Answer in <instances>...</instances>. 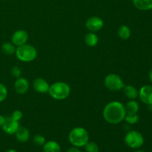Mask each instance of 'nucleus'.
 Instances as JSON below:
<instances>
[{"label":"nucleus","instance_id":"obj_1","mask_svg":"<svg viewBox=\"0 0 152 152\" xmlns=\"http://www.w3.org/2000/svg\"><path fill=\"white\" fill-rule=\"evenodd\" d=\"M126 115L125 105L118 101H112L107 104L102 111L103 118L110 124H119L125 120Z\"/></svg>","mask_w":152,"mask_h":152},{"label":"nucleus","instance_id":"obj_2","mask_svg":"<svg viewBox=\"0 0 152 152\" xmlns=\"http://www.w3.org/2000/svg\"><path fill=\"white\" fill-rule=\"evenodd\" d=\"M68 140L73 146L84 147L89 141L88 132L83 127H76L70 132Z\"/></svg>","mask_w":152,"mask_h":152},{"label":"nucleus","instance_id":"obj_3","mask_svg":"<svg viewBox=\"0 0 152 152\" xmlns=\"http://www.w3.org/2000/svg\"><path fill=\"white\" fill-rule=\"evenodd\" d=\"M48 94L53 99L63 100L67 99L71 94L70 86L64 82H56L50 86Z\"/></svg>","mask_w":152,"mask_h":152},{"label":"nucleus","instance_id":"obj_4","mask_svg":"<svg viewBox=\"0 0 152 152\" xmlns=\"http://www.w3.org/2000/svg\"><path fill=\"white\" fill-rule=\"evenodd\" d=\"M15 54L19 60L24 62H30L37 58V50L31 45L25 44L16 48Z\"/></svg>","mask_w":152,"mask_h":152},{"label":"nucleus","instance_id":"obj_5","mask_svg":"<svg viewBox=\"0 0 152 152\" xmlns=\"http://www.w3.org/2000/svg\"><path fill=\"white\" fill-rule=\"evenodd\" d=\"M124 141L129 148L137 149L144 144V137L142 134L137 131H130L125 136Z\"/></svg>","mask_w":152,"mask_h":152},{"label":"nucleus","instance_id":"obj_6","mask_svg":"<svg viewBox=\"0 0 152 152\" xmlns=\"http://www.w3.org/2000/svg\"><path fill=\"white\" fill-rule=\"evenodd\" d=\"M105 86L108 90L112 91H118L122 90L125 86L123 79L116 74H109L105 77Z\"/></svg>","mask_w":152,"mask_h":152},{"label":"nucleus","instance_id":"obj_7","mask_svg":"<svg viewBox=\"0 0 152 152\" xmlns=\"http://www.w3.org/2000/svg\"><path fill=\"white\" fill-rule=\"evenodd\" d=\"M104 22L100 17L91 16L86 22V28L91 32H96L103 28Z\"/></svg>","mask_w":152,"mask_h":152},{"label":"nucleus","instance_id":"obj_8","mask_svg":"<svg viewBox=\"0 0 152 152\" xmlns=\"http://www.w3.org/2000/svg\"><path fill=\"white\" fill-rule=\"evenodd\" d=\"M138 96L145 105H152V86L145 85L142 86L139 91Z\"/></svg>","mask_w":152,"mask_h":152},{"label":"nucleus","instance_id":"obj_9","mask_svg":"<svg viewBox=\"0 0 152 152\" xmlns=\"http://www.w3.org/2000/svg\"><path fill=\"white\" fill-rule=\"evenodd\" d=\"M12 43L15 46H21L22 45L26 44L27 41L28 40V34L27 31L24 30H18L16 32L13 33L11 37Z\"/></svg>","mask_w":152,"mask_h":152},{"label":"nucleus","instance_id":"obj_10","mask_svg":"<svg viewBox=\"0 0 152 152\" xmlns=\"http://www.w3.org/2000/svg\"><path fill=\"white\" fill-rule=\"evenodd\" d=\"M19 121L13 120L11 117H6L5 123L2 126L3 132L7 134H15L16 132L19 127Z\"/></svg>","mask_w":152,"mask_h":152},{"label":"nucleus","instance_id":"obj_11","mask_svg":"<svg viewBox=\"0 0 152 152\" xmlns=\"http://www.w3.org/2000/svg\"><path fill=\"white\" fill-rule=\"evenodd\" d=\"M14 89L19 94H25L29 89V83L24 77H19L14 83Z\"/></svg>","mask_w":152,"mask_h":152},{"label":"nucleus","instance_id":"obj_12","mask_svg":"<svg viewBox=\"0 0 152 152\" xmlns=\"http://www.w3.org/2000/svg\"><path fill=\"white\" fill-rule=\"evenodd\" d=\"M33 87L37 92L40 94H45L48 92L49 84L45 80L42 78H37L34 80L33 83Z\"/></svg>","mask_w":152,"mask_h":152},{"label":"nucleus","instance_id":"obj_13","mask_svg":"<svg viewBox=\"0 0 152 152\" xmlns=\"http://www.w3.org/2000/svg\"><path fill=\"white\" fill-rule=\"evenodd\" d=\"M15 135H16V140L20 142H27L30 138L29 131L24 126H19L15 133Z\"/></svg>","mask_w":152,"mask_h":152},{"label":"nucleus","instance_id":"obj_14","mask_svg":"<svg viewBox=\"0 0 152 152\" xmlns=\"http://www.w3.org/2000/svg\"><path fill=\"white\" fill-rule=\"evenodd\" d=\"M134 5L137 9L142 11L152 10V0H132Z\"/></svg>","mask_w":152,"mask_h":152},{"label":"nucleus","instance_id":"obj_15","mask_svg":"<svg viewBox=\"0 0 152 152\" xmlns=\"http://www.w3.org/2000/svg\"><path fill=\"white\" fill-rule=\"evenodd\" d=\"M42 146L43 152H61L60 145L54 140L45 142Z\"/></svg>","mask_w":152,"mask_h":152},{"label":"nucleus","instance_id":"obj_16","mask_svg":"<svg viewBox=\"0 0 152 152\" xmlns=\"http://www.w3.org/2000/svg\"><path fill=\"white\" fill-rule=\"evenodd\" d=\"M123 89L124 94L129 99H135L138 97L139 91L134 86H132V85H127V86H125Z\"/></svg>","mask_w":152,"mask_h":152},{"label":"nucleus","instance_id":"obj_17","mask_svg":"<svg viewBox=\"0 0 152 152\" xmlns=\"http://www.w3.org/2000/svg\"><path fill=\"white\" fill-rule=\"evenodd\" d=\"M85 42L89 47H94L99 42V37L94 32H90L85 37Z\"/></svg>","mask_w":152,"mask_h":152},{"label":"nucleus","instance_id":"obj_18","mask_svg":"<svg viewBox=\"0 0 152 152\" xmlns=\"http://www.w3.org/2000/svg\"><path fill=\"white\" fill-rule=\"evenodd\" d=\"M126 114H137L140 109L139 103L135 99H131L125 105Z\"/></svg>","mask_w":152,"mask_h":152},{"label":"nucleus","instance_id":"obj_19","mask_svg":"<svg viewBox=\"0 0 152 152\" xmlns=\"http://www.w3.org/2000/svg\"><path fill=\"white\" fill-rule=\"evenodd\" d=\"M131 34L132 32H131V29L129 28V27L125 25H121L117 31L119 37L123 40H127L128 39L130 38Z\"/></svg>","mask_w":152,"mask_h":152},{"label":"nucleus","instance_id":"obj_20","mask_svg":"<svg viewBox=\"0 0 152 152\" xmlns=\"http://www.w3.org/2000/svg\"><path fill=\"white\" fill-rule=\"evenodd\" d=\"M16 48L12 42H4L1 45V51L7 55H13L16 52Z\"/></svg>","mask_w":152,"mask_h":152},{"label":"nucleus","instance_id":"obj_21","mask_svg":"<svg viewBox=\"0 0 152 152\" xmlns=\"http://www.w3.org/2000/svg\"><path fill=\"white\" fill-rule=\"evenodd\" d=\"M140 120V117L138 114H126L125 117V121L130 125H134L138 123Z\"/></svg>","mask_w":152,"mask_h":152},{"label":"nucleus","instance_id":"obj_22","mask_svg":"<svg viewBox=\"0 0 152 152\" xmlns=\"http://www.w3.org/2000/svg\"><path fill=\"white\" fill-rule=\"evenodd\" d=\"M84 147L86 152H99V146L94 142H89L88 141Z\"/></svg>","mask_w":152,"mask_h":152},{"label":"nucleus","instance_id":"obj_23","mask_svg":"<svg viewBox=\"0 0 152 152\" xmlns=\"http://www.w3.org/2000/svg\"><path fill=\"white\" fill-rule=\"evenodd\" d=\"M7 96V89L4 85L0 83V102L6 99Z\"/></svg>","mask_w":152,"mask_h":152},{"label":"nucleus","instance_id":"obj_24","mask_svg":"<svg viewBox=\"0 0 152 152\" xmlns=\"http://www.w3.org/2000/svg\"><path fill=\"white\" fill-rule=\"evenodd\" d=\"M33 141L37 145H43L46 142L45 137L41 134L35 135L34 139H33Z\"/></svg>","mask_w":152,"mask_h":152},{"label":"nucleus","instance_id":"obj_25","mask_svg":"<svg viewBox=\"0 0 152 152\" xmlns=\"http://www.w3.org/2000/svg\"><path fill=\"white\" fill-rule=\"evenodd\" d=\"M11 74L13 75V77H16V78H19L22 75V69L19 67L14 66L11 69Z\"/></svg>","mask_w":152,"mask_h":152},{"label":"nucleus","instance_id":"obj_26","mask_svg":"<svg viewBox=\"0 0 152 152\" xmlns=\"http://www.w3.org/2000/svg\"><path fill=\"white\" fill-rule=\"evenodd\" d=\"M22 116H23V114H22V111H19V110H16V111H13V114H11L10 117H11L13 120L19 122V120H21V119L22 118Z\"/></svg>","mask_w":152,"mask_h":152},{"label":"nucleus","instance_id":"obj_27","mask_svg":"<svg viewBox=\"0 0 152 152\" xmlns=\"http://www.w3.org/2000/svg\"><path fill=\"white\" fill-rule=\"evenodd\" d=\"M66 152H82V151L80 149V148H78V147L72 146L68 148V149H67Z\"/></svg>","mask_w":152,"mask_h":152},{"label":"nucleus","instance_id":"obj_28","mask_svg":"<svg viewBox=\"0 0 152 152\" xmlns=\"http://www.w3.org/2000/svg\"><path fill=\"white\" fill-rule=\"evenodd\" d=\"M6 117H4L3 115H0V127H2L4 123H5Z\"/></svg>","mask_w":152,"mask_h":152},{"label":"nucleus","instance_id":"obj_29","mask_svg":"<svg viewBox=\"0 0 152 152\" xmlns=\"http://www.w3.org/2000/svg\"><path fill=\"white\" fill-rule=\"evenodd\" d=\"M148 78H149L150 82L152 83V68L149 71V73H148Z\"/></svg>","mask_w":152,"mask_h":152},{"label":"nucleus","instance_id":"obj_30","mask_svg":"<svg viewBox=\"0 0 152 152\" xmlns=\"http://www.w3.org/2000/svg\"><path fill=\"white\" fill-rule=\"evenodd\" d=\"M6 152H17V151H16L15 149H9V150H7Z\"/></svg>","mask_w":152,"mask_h":152},{"label":"nucleus","instance_id":"obj_31","mask_svg":"<svg viewBox=\"0 0 152 152\" xmlns=\"http://www.w3.org/2000/svg\"><path fill=\"white\" fill-rule=\"evenodd\" d=\"M134 152H145V151H140V150H139V151H136Z\"/></svg>","mask_w":152,"mask_h":152}]
</instances>
